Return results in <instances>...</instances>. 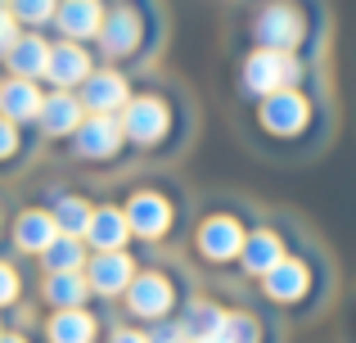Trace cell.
Returning <instances> with one entry per match:
<instances>
[{
  "label": "cell",
  "mask_w": 356,
  "mask_h": 343,
  "mask_svg": "<svg viewBox=\"0 0 356 343\" xmlns=\"http://www.w3.org/2000/svg\"><path fill=\"white\" fill-rule=\"evenodd\" d=\"M334 127V113L325 99H316L307 86L298 90H275V95H261L257 99V131L266 141L284 145V150H321L325 136Z\"/></svg>",
  "instance_id": "6da1fadb"
},
{
  "label": "cell",
  "mask_w": 356,
  "mask_h": 343,
  "mask_svg": "<svg viewBox=\"0 0 356 343\" xmlns=\"http://www.w3.org/2000/svg\"><path fill=\"white\" fill-rule=\"evenodd\" d=\"M252 41H257V50H284V54L302 59L312 45L325 41V32L312 23L307 5H298V0H270V5H261L252 14Z\"/></svg>",
  "instance_id": "7a4b0ae2"
},
{
  "label": "cell",
  "mask_w": 356,
  "mask_h": 343,
  "mask_svg": "<svg viewBox=\"0 0 356 343\" xmlns=\"http://www.w3.org/2000/svg\"><path fill=\"white\" fill-rule=\"evenodd\" d=\"M321 271H330V266L316 253H284V262H280L275 271L261 276V294H266L275 308H307V303L325 289Z\"/></svg>",
  "instance_id": "3957f363"
},
{
  "label": "cell",
  "mask_w": 356,
  "mask_h": 343,
  "mask_svg": "<svg viewBox=\"0 0 356 343\" xmlns=\"http://www.w3.org/2000/svg\"><path fill=\"white\" fill-rule=\"evenodd\" d=\"M307 77H312V63L298 59V54H284V50H252L239 68V86L252 99L275 95V90H298V86H307Z\"/></svg>",
  "instance_id": "277c9868"
},
{
  "label": "cell",
  "mask_w": 356,
  "mask_h": 343,
  "mask_svg": "<svg viewBox=\"0 0 356 343\" xmlns=\"http://www.w3.org/2000/svg\"><path fill=\"white\" fill-rule=\"evenodd\" d=\"M243 239H248V226H243L235 212H212V217H203L194 244H199V253L208 262H239Z\"/></svg>",
  "instance_id": "5b68a950"
},
{
  "label": "cell",
  "mask_w": 356,
  "mask_h": 343,
  "mask_svg": "<svg viewBox=\"0 0 356 343\" xmlns=\"http://www.w3.org/2000/svg\"><path fill=\"white\" fill-rule=\"evenodd\" d=\"M284 253H289V239L280 235L275 226H257V230H248V239H243V248H239V266L252 280H261L266 271H275V266L284 262Z\"/></svg>",
  "instance_id": "8992f818"
},
{
  "label": "cell",
  "mask_w": 356,
  "mask_h": 343,
  "mask_svg": "<svg viewBox=\"0 0 356 343\" xmlns=\"http://www.w3.org/2000/svg\"><path fill=\"white\" fill-rule=\"evenodd\" d=\"M167 127H172V113H167L163 99H127V113H122V131L131 136L136 145H154L167 136Z\"/></svg>",
  "instance_id": "52a82bcc"
},
{
  "label": "cell",
  "mask_w": 356,
  "mask_h": 343,
  "mask_svg": "<svg viewBox=\"0 0 356 343\" xmlns=\"http://www.w3.org/2000/svg\"><path fill=\"white\" fill-rule=\"evenodd\" d=\"M127 226L136 230V235H145V239L167 235V226H172V203H167L163 194H154V190H140L136 199L127 203Z\"/></svg>",
  "instance_id": "ba28073f"
},
{
  "label": "cell",
  "mask_w": 356,
  "mask_h": 343,
  "mask_svg": "<svg viewBox=\"0 0 356 343\" xmlns=\"http://www.w3.org/2000/svg\"><path fill=\"white\" fill-rule=\"evenodd\" d=\"M127 294H131V312H136V317L158 321V317H167V312H172V285H167L158 271L136 276V280L127 285Z\"/></svg>",
  "instance_id": "9c48e42d"
},
{
  "label": "cell",
  "mask_w": 356,
  "mask_h": 343,
  "mask_svg": "<svg viewBox=\"0 0 356 343\" xmlns=\"http://www.w3.org/2000/svg\"><path fill=\"white\" fill-rule=\"evenodd\" d=\"M81 104L95 109L99 118H108L113 109H127V81H122L118 72H95V77H86Z\"/></svg>",
  "instance_id": "30bf717a"
},
{
  "label": "cell",
  "mask_w": 356,
  "mask_h": 343,
  "mask_svg": "<svg viewBox=\"0 0 356 343\" xmlns=\"http://www.w3.org/2000/svg\"><path fill=\"white\" fill-rule=\"evenodd\" d=\"M122 145V127L113 122V118H90V122L77 127V154H86V159H108Z\"/></svg>",
  "instance_id": "8fae6325"
},
{
  "label": "cell",
  "mask_w": 356,
  "mask_h": 343,
  "mask_svg": "<svg viewBox=\"0 0 356 343\" xmlns=\"http://www.w3.org/2000/svg\"><path fill=\"white\" fill-rule=\"evenodd\" d=\"M86 235H90V244H95V248H104V253H118V248L127 244V235H131L127 212H122V208H95V212H90Z\"/></svg>",
  "instance_id": "7c38bea8"
},
{
  "label": "cell",
  "mask_w": 356,
  "mask_h": 343,
  "mask_svg": "<svg viewBox=\"0 0 356 343\" xmlns=\"http://www.w3.org/2000/svg\"><path fill=\"white\" fill-rule=\"evenodd\" d=\"M99 41L108 54H131L140 45V14L136 9H113V18H104L99 27Z\"/></svg>",
  "instance_id": "4fadbf2b"
},
{
  "label": "cell",
  "mask_w": 356,
  "mask_h": 343,
  "mask_svg": "<svg viewBox=\"0 0 356 343\" xmlns=\"http://www.w3.org/2000/svg\"><path fill=\"white\" fill-rule=\"evenodd\" d=\"M54 14H59V27L68 36H99V27H104L99 0H63Z\"/></svg>",
  "instance_id": "5bb4252c"
},
{
  "label": "cell",
  "mask_w": 356,
  "mask_h": 343,
  "mask_svg": "<svg viewBox=\"0 0 356 343\" xmlns=\"http://www.w3.org/2000/svg\"><path fill=\"white\" fill-rule=\"evenodd\" d=\"M131 280H136V276H131L127 253H99L95 262H90V289H99V294H122Z\"/></svg>",
  "instance_id": "9a60e30c"
},
{
  "label": "cell",
  "mask_w": 356,
  "mask_h": 343,
  "mask_svg": "<svg viewBox=\"0 0 356 343\" xmlns=\"http://www.w3.org/2000/svg\"><path fill=\"white\" fill-rule=\"evenodd\" d=\"M0 113H5L9 122H23V118L41 113V95H36L32 81H23V77L0 81Z\"/></svg>",
  "instance_id": "2e32d148"
},
{
  "label": "cell",
  "mask_w": 356,
  "mask_h": 343,
  "mask_svg": "<svg viewBox=\"0 0 356 343\" xmlns=\"http://www.w3.org/2000/svg\"><path fill=\"white\" fill-rule=\"evenodd\" d=\"M14 239H18V248H27V253H45V248L59 239L54 212H23V217H18Z\"/></svg>",
  "instance_id": "e0dca14e"
},
{
  "label": "cell",
  "mask_w": 356,
  "mask_h": 343,
  "mask_svg": "<svg viewBox=\"0 0 356 343\" xmlns=\"http://www.w3.org/2000/svg\"><path fill=\"white\" fill-rule=\"evenodd\" d=\"M221 321H226V312H221L217 303H190V308H185V321H176V326L185 330L190 343H212L217 330H221Z\"/></svg>",
  "instance_id": "ac0fdd59"
},
{
  "label": "cell",
  "mask_w": 356,
  "mask_h": 343,
  "mask_svg": "<svg viewBox=\"0 0 356 343\" xmlns=\"http://www.w3.org/2000/svg\"><path fill=\"white\" fill-rule=\"evenodd\" d=\"M45 63H50V45H45L41 36H18V41H14V50H9V68H14L23 81L41 77V72H45Z\"/></svg>",
  "instance_id": "d6986e66"
},
{
  "label": "cell",
  "mask_w": 356,
  "mask_h": 343,
  "mask_svg": "<svg viewBox=\"0 0 356 343\" xmlns=\"http://www.w3.org/2000/svg\"><path fill=\"white\" fill-rule=\"evenodd\" d=\"M45 77L59 81V86H72V81H86L90 77V59L77 50V45H59L50 50V63H45Z\"/></svg>",
  "instance_id": "ffe728a7"
},
{
  "label": "cell",
  "mask_w": 356,
  "mask_h": 343,
  "mask_svg": "<svg viewBox=\"0 0 356 343\" xmlns=\"http://www.w3.org/2000/svg\"><path fill=\"white\" fill-rule=\"evenodd\" d=\"M41 127L45 131H54V136H63V131H77L81 127V104L72 95H50V99H41Z\"/></svg>",
  "instance_id": "44dd1931"
},
{
  "label": "cell",
  "mask_w": 356,
  "mask_h": 343,
  "mask_svg": "<svg viewBox=\"0 0 356 343\" xmlns=\"http://www.w3.org/2000/svg\"><path fill=\"white\" fill-rule=\"evenodd\" d=\"M50 339L54 343H90L95 339V321H90L81 308H68V312H59V317L50 321Z\"/></svg>",
  "instance_id": "7402d4cb"
},
{
  "label": "cell",
  "mask_w": 356,
  "mask_h": 343,
  "mask_svg": "<svg viewBox=\"0 0 356 343\" xmlns=\"http://www.w3.org/2000/svg\"><path fill=\"white\" fill-rule=\"evenodd\" d=\"M212 343H261V321L248 317V312H226Z\"/></svg>",
  "instance_id": "603a6c76"
},
{
  "label": "cell",
  "mask_w": 356,
  "mask_h": 343,
  "mask_svg": "<svg viewBox=\"0 0 356 343\" xmlns=\"http://www.w3.org/2000/svg\"><path fill=\"white\" fill-rule=\"evenodd\" d=\"M86 289H90V285L81 280L77 271H63V276H54V280L45 285V298H50V303H59V308L68 312V308H81V298H86Z\"/></svg>",
  "instance_id": "cb8c5ba5"
},
{
  "label": "cell",
  "mask_w": 356,
  "mask_h": 343,
  "mask_svg": "<svg viewBox=\"0 0 356 343\" xmlns=\"http://www.w3.org/2000/svg\"><path fill=\"white\" fill-rule=\"evenodd\" d=\"M41 257H45V266H50L54 276H63V271H77V266H81V244H77L72 235H59V239H54V244L45 248Z\"/></svg>",
  "instance_id": "d4e9b609"
},
{
  "label": "cell",
  "mask_w": 356,
  "mask_h": 343,
  "mask_svg": "<svg viewBox=\"0 0 356 343\" xmlns=\"http://www.w3.org/2000/svg\"><path fill=\"white\" fill-rule=\"evenodd\" d=\"M90 212H95V208H86L81 199H63L59 208H54V226H59L63 235H72V239H77V235H86Z\"/></svg>",
  "instance_id": "484cf974"
},
{
  "label": "cell",
  "mask_w": 356,
  "mask_h": 343,
  "mask_svg": "<svg viewBox=\"0 0 356 343\" xmlns=\"http://www.w3.org/2000/svg\"><path fill=\"white\" fill-rule=\"evenodd\" d=\"M54 14V0H14V18L23 23H45Z\"/></svg>",
  "instance_id": "4316f807"
},
{
  "label": "cell",
  "mask_w": 356,
  "mask_h": 343,
  "mask_svg": "<svg viewBox=\"0 0 356 343\" xmlns=\"http://www.w3.org/2000/svg\"><path fill=\"white\" fill-rule=\"evenodd\" d=\"M149 343H190V339H185V330L176 326V321H163V326L149 335Z\"/></svg>",
  "instance_id": "83f0119b"
},
{
  "label": "cell",
  "mask_w": 356,
  "mask_h": 343,
  "mask_svg": "<svg viewBox=\"0 0 356 343\" xmlns=\"http://www.w3.org/2000/svg\"><path fill=\"white\" fill-rule=\"evenodd\" d=\"M14 41H18V32H14V14H5V9H0V54L14 50Z\"/></svg>",
  "instance_id": "f1b7e54d"
},
{
  "label": "cell",
  "mask_w": 356,
  "mask_h": 343,
  "mask_svg": "<svg viewBox=\"0 0 356 343\" xmlns=\"http://www.w3.org/2000/svg\"><path fill=\"white\" fill-rule=\"evenodd\" d=\"M14 294H18V276L9 271L5 262H0V303H9V298H14Z\"/></svg>",
  "instance_id": "f546056e"
},
{
  "label": "cell",
  "mask_w": 356,
  "mask_h": 343,
  "mask_svg": "<svg viewBox=\"0 0 356 343\" xmlns=\"http://www.w3.org/2000/svg\"><path fill=\"white\" fill-rule=\"evenodd\" d=\"M14 145H18V136H14V127L5 122V118H0V159H5V154H14Z\"/></svg>",
  "instance_id": "4dcf8cb0"
},
{
  "label": "cell",
  "mask_w": 356,
  "mask_h": 343,
  "mask_svg": "<svg viewBox=\"0 0 356 343\" xmlns=\"http://www.w3.org/2000/svg\"><path fill=\"white\" fill-rule=\"evenodd\" d=\"M113 343H149V339H145V335H136V330H118Z\"/></svg>",
  "instance_id": "1f68e13d"
},
{
  "label": "cell",
  "mask_w": 356,
  "mask_h": 343,
  "mask_svg": "<svg viewBox=\"0 0 356 343\" xmlns=\"http://www.w3.org/2000/svg\"><path fill=\"white\" fill-rule=\"evenodd\" d=\"M0 343H23V339H14V335H9V339H0Z\"/></svg>",
  "instance_id": "d6a6232c"
}]
</instances>
